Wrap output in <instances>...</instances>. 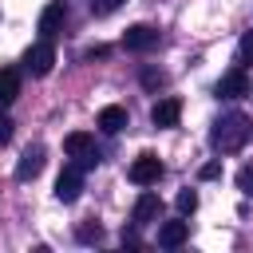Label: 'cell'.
I'll return each instance as SVG.
<instances>
[{
  "mask_svg": "<svg viewBox=\"0 0 253 253\" xmlns=\"http://www.w3.org/2000/svg\"><path fill=\"white\" fill-rule=\"evenodd\" d=\"M249 138H253V119L241 115V111L221 115V119L213 123V130H210V142H213V150H221V154H237V150H245Z\"/></svg>",
  "mask_w": 253,
  "mask_h": 253,
  "instance_id": "obj_1",
  "label": "cell"
},
{
  "mask_svg": "<svg viewBox=\"0 0 253 253\" xmlns=\"http://www.w3.org/2000/svg\"><path fill=\"white\" fill-rule=\"evenodd\" d=\"M63 150L83 166V170H91L95 162H99V150H95V138L87 134V130H71L67 138H63Z\"/></svg>",
  "mask_w": 253,
  "mask_h": 253,
  "instance_id": "obj_2",
  "label": "cell"
},
{
  "mask_svg": "<svg viewBox=\"0 0 253 253\" xmlns=\"http://www.w3.org/2000/svg\"><path fill=\"white\" fill-rule=\"evenodd\" d=\"M24 67H28L36 79H43V75L55 67V47H51V40H40V43H32V47L24 51Z\"/></svg>",
  "mask_w": 253,
  "mask_h": 253,
  "instance_id": "obj_3",
  "label": "cell"
},
{
  "mask_svg": "<svg viewBox=\"0 0 253 253\" xmlns=\"http://www.w3.org/2000/svg\"><path fill=\"white\" fill-rule=\"evenodd\" d=\"M158 28H150V24H134V28H126L123 32V47L126 51H154L158 47Z\"/></svg>",
  "mask_w": 253,
  "mask_h": 253,
  "instance_id": "obj_4",
  "label": "cell"
},
{
  "mask_svg": "<svg viewBox=\"0 0 253 253\" xmlns=\"http://www.w3.org/2000/svg\"><path fill=\"white\" fill-rule=\"evenodd\" d=\"M126 178H130L134 186H154V182L162 178V162H158L154 154H138V158L130 162V170H126Z\"/></svg>",
  "mask_w": 253,
  "mask_h": 253,
  "instance_id": "obj_5",
  "label": "cell"
},
{
  "mask_svg": "<svg viewBox=\"0 0 253 253\" xmlns=\"http://www.w3.org/2000/svg\"><path fill=\"white\" fill-rule=\"evenodd\" d=\"M79 194H83V166L71 162V166H63V174L55 178V198H59V202H75Z\"/></svg>",
  "mask_w": 253,
  "mask_h": 253,
  "instance_id": "obj_6",
  "label": "cell"
},
{
  "mask_svg": "<svg viewBox=\"0 0 253 253\" xmlns=\"http://www.w3.org/2000/svg\"><path fill=\"white\" fill-rule=\"evenodd\" d=\"M43 162H47V150H43L40 142H36V146H28V150L20 154V162H16V182H32V178H40Z\"/></svg>",
  "mask_w": 253,
  "mask_h": 253,
  "instance_id": "obj_7",
  "label": "cell"
},
{
  "mask_svg": "<svg viewBox=\"0 0 253 253\" xmlns=\"http://www.w3.org/2000/svg\"><path fill=\"white\" fill-rule=\"evenodd\" d=\"M213 91H217V99H241V95H249V75H245V67L225 71Z\"/></svg>",
  "mask_w": 253,
  "mask_h": 253,
  "instance_id": "obj_8",
  "label": "cell"
},
{
  "mask_svg": "<svg viewBox=\"0 0 253 253\" xmlns=\"http://www.w3.org/2000/svg\"><path fill=\"white\" fill-rule=\"evenodd\" d=\"M162 217V198L158 194H138V202H134V213H130V221L134 225H150V221H158Z\"/></svg>",
  "mask_w": 253,
  "mask_h": 253,
  "instance_id": "obj_9",
  "label": "cell"
},
{
  "mask_svg": "<svg viewBox=\"0 0 253 253\" xmlns=\"http://www.w3.org/2000/svg\"><path fill=\"white\" fill-rule=\"evenodd\" d=\"M178 119H182V103L178 99H158L154 107H150V123L154 126H178Z\"/></svg>",
  "mask_w": 253,
  "mask_h": 253,
  "instance_id": "obj_10",
  "label": "cell"
},
{
  "mask_svg": "<svg viewBox=\"0 0 253 253\" xmlns=\"http://www.w3.org/2000/svg\"><path fill=\"white\" fill-rule=\"evenodd\" d=\"M186 237H190V225L186 221H162L158 225V245L162 249H178Z\"/></svg>",
  "mask_w": 253,
  "mask_h": 253,
  "instance_id": "obj_11",
  "label": "cell"
},
{
  "mask_svg": "<svg viewBox=\"0 0 253 253\" xmlns=\"http://www.w3.org/2000/svg\"><path fill=\"white\" fill-rule=\"evenodd\" d=\"M59 28H63V4H47V8L40 12V36H43V40H55Z\"/></svg>",
  "mask_w": 253,
  "mask_h": 253,
  "instance_id": "obj_12",
  "label": "cell"
},
{
  "mask_svg": "<svg viewBox=\"0 0 253 253\" xmlns=\"http://www.w3.org/2000/svg\"><path fill=\"white\" fill-rule=\"evenodd\" d=\"M16 95H20V71L16 67H0V107L16 103Z\"/></svg>",
  "mask_w": 253,
  "mask_h": 253,
  "instance_id": "obj_13",
  "label": "cell"
},
{
  "mask_svg": "<svg viewBox=\"0 0 253 253\" xmlns=\"http://www.w3.org/2000/svg\"><path fill=\"white\" fill-rule=\"evenodd\" d=\"M123 126H126V111H123V107H103V111H99V130L119 134Z\"/></svg>",
  "mask_w": 253,
  "mask_h": 253,
  "instance_id": "obj_14",
  "label": "cell"
},
{
  "mask_svg": "<svg viewBox=\"0 0 253 253\" xmlns=\"http://www.w3.org/2000/svg\"><path fill=\"white\" fill-rule=\"evenodd\" d=\"M237 63H241V67H249V63H253V32H245V36H241V43H237Z\"/></svg>",
  "mask_w": 253,
  "mask_h": 253,
  "instance_id": "obj_15",
  "label": "cell"
},
{
  "mask_svg": "<svg viewBox=\"0 0 253 253\" xmlns=\"http://www.w3.org/2000/svg\"><path fill=\"white\" fill-rule=\"evenodd\" d=\"M174 202H178V213H194V210H198V194H194V190H182Z\"/></svg>",
  "mask_w": 253,
  "mask_h": 253,
  "instance_id": "obj_16",
  "label": "cell"
},
{
  "mask_svg": "<svg viewBox=\"0 0 253 253\" xmlns=\"http://www.w3.org/2000/svg\"><path fill=\"white\" fill-rule=\"evenodd\" d=\"M237 190L241 194H253V166H241L237 170Z\"/></svg>",
  "mask_w": 253,
  "mask_h": 253,
  "instance_id": "obj_17",
  "label": "cell"
},
{
  "mask_svg": "<svg viewBox=\"0 0 253 253\" xmlns=\"http://www.w3.org/2000/svg\"><path fill=\"white\" fill-rule=\"evenodd\" d=\"M115 8H123V0H91V12L95 16H111Z\"/></svg>",
  "mask_w": 253,
  "mask_h": 253,
  "instance_id": "obj_18",
  "label": "cell"
},
{
  "mask_svg": "<svg viewBox=\"0 0 253 253\" xmlns=\"http://www.w3.org/2000/svg\"><path fill=\"white\" fill-rule=\"evenodd\" d=\"M162 83H166V75H162V71H142V87H150V91H158Z\"/></svg>",
  "mask_w": 253,
  "mask_h": 253,
  "instance_id": "obj_19",
  "label": "cell"
},
{
  "mask_svg": "<svg viewBox=\"0 0 253 253\" xmlns=\"http://www.w3.org/2000/svg\"><path fill=\"white\" fill-rule=\"evenodd\" d=\"M79 241H103V229L99 225H79Z\"/></svg>",
  "mask_w": 253,
  "mask_h": 253,
  "instance_id": "obj_20",
  "label": "cell"
},
{
  "mask_svg": "<svg viewBox=\"0 0 253 253\" xmlns=\"http://www.w3.org/2000/svg\"><path fill=\"white\" fill-rule=\"evenodd\" d=\"M4 142H12V119L0 111V146H4Z\"/></svg>",
  "mask_w": 253,
  "mask_h": 253,
  "instance_id": "obj_21",
  "label": "cell"
},
{
  "mask_svg": "<svg viewBox=\"0 0 253 253\" xmlns=\"http://www.w3.org/2000/svg\"><path fill=\"white\" fill-rule=\"evenodd\" d=\"M217 174H221V166H217V162H206V166L198 170V178H206V182H210V178H217Z\"/></svg>",
  "mask_w": 253,
  "mask_h": 253,
  "instance_id": "obj_22",
  "label": "cell"
},
{
  "mask_svg": "<svg viewBox=\"0 0 253 253\" xmlns=\"http://www.w3.org/2000/svg\"><path fill=\"white\" fill-rule=\"evenodd\" d=\"M123 245H138V233L134 229H123Z\"/></svg>",
  "mask_w": 253,
  "mask_h": 253,
  "instance_id": "obj_23",
  "label": "cell"
}]
</instances>
